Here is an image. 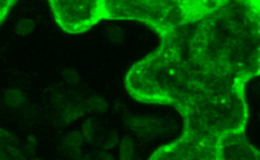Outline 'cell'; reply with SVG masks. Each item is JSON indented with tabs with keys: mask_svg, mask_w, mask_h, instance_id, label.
Listing matches in <instances>:
<instances>
[{
	"mask_svg": "<svg viewBox=\"0 0 260 160\" xmlns=\"http://www.w3.org/2000/svg\"><path fill=\"white\" fill-rule=\"evenodd\" d=\"M221 0H102L104 19L139 20L162 35Z\"/></svg>",
	"mask_w": 260,
	"mask_h": 160,
	"instance_id": "cell-2",
	"label": "cell"
},
{
	"mask_svg": "<svg viewBox=\"0 0 260 160\" xmlns=\"http://www.w3.org/2000/svg\"><path fill=\"white\" fill-rule=\"evenodd\" d=\"M259 2H260V0H259Z\"/></svg>",
	"mask_w": 260,
	"mask_h": 160,
	"instance_id": "cell-11",
	"label": "cell"
},
{
	"mask_svg": "<svg viewBox=\"0 0 260 160\" xmlns=\"http://www.w3.org/2000/svg\"><path fill=\"white\" fill-rule=\"evenodd\" d=\"M15 0H0V17L5 19ZM56 20L70 33L84 32L102 19V0H50Z\"/></svg>",
	"mask_w": 260,
	"mask_h": 160,
	"instance_id": "cell-3",
	"label": "cell"
},
{
	"mask_svg": "<svg viewBox=\"0 0 260 160\" xmlns=\"http://www.w3.org/2000/svg\"><path fill=\"white\" fill-rule=\"evenodd\" d=\"M62 76L70 84H75L79 81V74L75 70H73V69H65L62 71Z\"/></svg>",
	"mask_w": 260,
	"mask_h": 160,
	"instance_id": "cell-10",
	"label": "cell"
},
{
	"mask_svg": "<svg viewBox=\"0 0 260 160\" xmlns=\"http://www.w3.org/2000/svg\"><path fill=\"white\" fill-rule=\"evenodd\" d=\"M86 106L89 109L95 112H106L108 108V104L101 97H91L88 102H86Z\"/></svg>",
	"mask_w": 260,
	"mask_h": 160,
	"instance_id": "cell-8",
	"label": "cell"
},
{
	"mask_svg": "<svg viewBox=\"0 0 260 160\" xmlns=\"http://www.w3.org/2000/svg\"><path fill=\"white\" fill-rule=\"evenodd\" d=\"M259 73L260 2L225 0L160 35L126 84L139 101L174 107L185 136L212 140L245 126L244 85Z\"/></svg>",
	"mask_w": 260,
	"mask_h": 160,
	"instance_id": "cell-1",
	"label": "cell"
},
{
	"mask_svg": "<svg viewBox=\"0 0 260 160\" xmlns=\"http://www.w3.org/2000/svg\"><path fill=\"white\" fill-rule=\"evenodd\" d=\"M134 141H132L131 137L124 136L119 144V157L122 160H129L134 156Z\"/></svg>",
	"mask_w": 260,
	"mask_h": 160,
	"instance_id": "cell-6",
	"label": "cell"
},
{
	"mask_svg": "<svg viewBox=\"0 0 260 160\" xmlns=\"http://www.w3.org/2000/svg\"><path fill=\"white\" fill-rule=\"evenodd\" d=\"M36 23L35 20L30 19V18H23L19 19L15 24V33L18 36H28L35 30Z\"/></svg>",
	"mask_w": 260,
	"mask_h": 160,
	"instance_id": "cell-7",
	"label": "cell"
},
{
	"mask_svg": "<svg viewBox=\"0 0 260 160\" xmlns=\"http://www.w3.org/2000/svg\"><path fill=\"white\" fill-rule=\"evenodd\" d=\"M4 102L10 108H19L25 103V95L19 89H8L4 94Z\"/></svg>",
	"mask_w": 260,
	"mask_h": 160,
	"instance_id": "cell-5",
	"label": "cell"
},
{
	"mask_svg": "<svg viewBox=\"0 0 260 160\" xmlns=\"http://www.w3.org/2000/svg\"><path fill=\"white\" fill-rule=\"evenodd\" d=\"M218 159H260V150L249 142L244 130H239L221 137Z\"/></svg>",
	"mask_w": 260,
	"mask_h": 160,
	"instance_id": "cell-4",
	"label": "cell"
},
{
	"mask_svg": "<svg viewBox=\"0 0 260 160\" xmlns=\"http://www.w3.org/2000/svg\"><path fill=\"white\" fill-rule=\"evenodd\" d=\"M84 142V135L79 131H73L68 134V136L63 140V144L69 145V146L80 147Z\"/></svg>",
	"mask_w": 260,
	"mask_h": 160,
	"instance_id": "cell-9",
	"label": "cell"
}]
</instances>
